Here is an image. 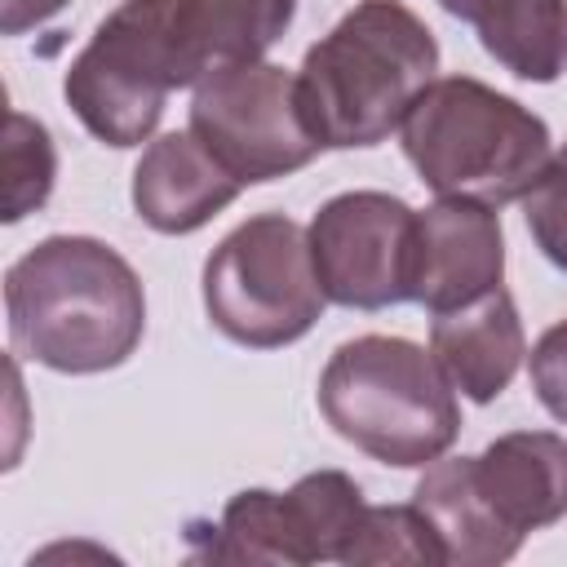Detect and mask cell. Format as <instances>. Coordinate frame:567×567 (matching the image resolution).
<instances>
[{"mask_svg": "<svg viewBox=\"0 0 567 567\" xmlns=\"http://www.w3.org/2000/svg\"><path fill=\"white\" fill-rule=\"evenodd\" d=\"M9 341L18 354L93 377L128 363L146 332L137 270L93 235H49L4 275Z\"/></svg>", "mask_w": 567, "mask_h": 567, "instance_id": "cell-1", "label": "cell"}, {"mask_svg": "<svg viewBox=\"0 0 567 567\" xmlns=\"http://www.w3.org/2000/svg\"><path fill=\"white\" fill-rule=\"evenodd\" d=\"M434 71L439 40L403 0H359L306 49L297 93L323 151H354L403 128Z\"/></svg>", "mask_w": 567, "mask_h": 567, "instance_id": "cell-2", "label": "cell"}, {"mask_svg": "<svg viewBox=\"0 0 567 567\" xmlns=\"http://www.w3.org/2000/svg\"><path fill=\"white\" fill-rule=\"evenodd\" d=\"M208 53L186 0H120L62 75L75 120L115 151L151 142L168 93L199 84Z\"/></svg>", "mask_w": 567, "mask_h": 567, "instance_id": "cell-3", "label": "cell"}, {"mask_svg": "<svg viewBox=\"0 0 567 567\" xmlns=\"http://www.w3.org/2000/svg\"><path fill=\"white\" fill-rule=\"evenodd\" d=\"M323 421L363 456L394 470H425L461 434L456 385L439 359L408 337L341 341L319 372Z\"/></svg>", "mask_w": 567, "mask_h": 567, "instance_id": "cell-4", "label": "cell"}, {"mask_svg": "<svg viewBox=\"0 0 567 567\" xmlns=\"http://www.w3.org/2000/svg\"><path fill=\"white\" fill-rule=\"evenodd\" d=\"M403 155L439 199L514 204L549 164V124L518 97L474 80L439 75L403 120Z\"/></svg>", "mask_w": 567, "mask_h": 567, "instance_id": "cell-5", "label": "cell"}, {"mask_svg": "<svg viewBox=\"0 0 567 567\" xmlns=\"http://www.w3.org/2000/svg\"><path fill=\"white\" fill-rule=\"evenodd\" d=\"M328 306L310 235L288 213H257L239 221L204 261L208 323L248 350H279L301 341Z\"/></svg>", "mask_w": 567, "mask_h": 567, "instance_id": "cell-6", "label": "cell"}, {"mask_svg": "<svg viewBox=\"0 0 567 567\" xmlns=\"http://www.w3.org/2000/svg\"><path fill=\"white\" fill-rule=\"evenodd\" d=\"M190 133L244 182L306 168L323 142L310 133L297 75L275 62H213L190 97Z\"/></svg>", "mask_w": 567, "mask_h": 567, "instance_id": "cell-7", "label": "cell"}, {"mask_svg": "<svg viewBox=\"0 0 567 567\" xmlns=\"http://www.w3.org/2000/svg\"><path fill=\"white\" fill-rule=\"evenodd\" d=\"M332 306L390 310L412 301L416 208L390 190H341L306 226Z\"/></svg>", "mask_w": 567, "mask_h": 567, "instance_id": "cell-8", "label": "cell"}, {"mask_svg": "<svg viewBox=\"0 0 567 567\" xmlns=\"http://www.w3.org/2000/svg\"><path fill=\"white\" fill-rule=\"evenodd\" d=\"M505 279V230L496 208L474 199H434L416 213L412 301L430 315L478 301Z\"/></svg>", "mask_w": 567, "mask_h": 567, "instance_id": "cell-9", "label": "cell"}, {"mask_svg": "<svg viewBox=\"0 0 567 567\" xmlns=\"http://www.w3.org/2000/svg\"><path fill=\"white\" fill-rule=\"evenodd\" d=\"M239 190L244 182L190 128L146 142L133 168V208L159 235H195L226 204H235Z\"/></svg>", "mask_w": 567, "mask_h": 567, "instance_id": "cell-10", "label": "cell"}, {"mask_svg": "<svg viewBox=\"0 0 567 567\" xmlns=\"http://www.w3.org/2000/svg\"><path fill=\"white\" fill-rule=\"evenodd\" d=\"M470 474L496 523L527 540V532L567 518V439L554 430H509L470 456Z\"/></svg>", "mask_w": 567, "mask_h": 567, "instance_id": "cell-11", "label": "cell"}, {"mask_svg": "<svg viewBox=\"0 0 567 567\" xmlns=\"http://www.w3.org/2000/svg\"><path fill=\"white\" fill-rule=\"evenodd\" d=\"M430 354L465 399L474 403L501 399L527 359V337H523V319L509 288L501 284L470 306L434 315Z\"/></svg>", "mask_w": 567, "mask_h": 567, "instance_id": "cell-12", "label": "cell"}, {"mask_svg": "<svg viewBox=\"0 0 567 567\" xmlns=\"http://www.w3.org/2000/svg\"><path fill=\"white\" fill-rule=\"evenodd\" d=\"M443 13L470 22L487 58L532 84L567 71V0H439Z\"/></svg>", "mask_w": 567, "mask_h": 567, "instance_id": "cell-13", "label": "cell"}, {"mask_svg": "<svg viewBox=\"0 0 567 567\" xmlns=\"http://www.w3.org/2000/svg\"><path fill=\"white\" fill-rule=\"evenodd\" d=\"M412 505L430 518L447 567H501L523 549V540L509 536L487 509V501L478 496L470 456L430 461L412 492Z\"/></svg>", "mask_w": 567, "mask_h": 567, "instance_id": "cell-14", "label": "cell"}, {"mask_svg": "<svg viewBox=\"0 0 567 567\" xmlns=\"http://www.w3.org/2000/svg\"><path fill=\"white\" fill-rule=\"evenodd\" d=\"M213 563H270V567H310L306 540L297 532L288 492L244 487L226 501L221 523L208 545Z\"/></svg>", "mask_w": 567, "mask_h": 567, "instance_id": "cell-15", "label": "cell"}, {"mask_svg": "<svg viewBox=\"0 0 567 567\" xmlns=\"http://www.w3.org/2000/svg\"><path fill=\"white\" fill-rule=\"evenodd\" d=\"M208 62H261L297 18V0H186Z\"/></svg>", "mask_w": 567, "mask_h": 567, "instance_id": "cell-16", "label": "cell"}, {"mask_svg": "<svg viewBox=\"0 0 567 567\" xmlns=\"http://www.w3.org/2000/svg\"><path fill=\"white\" fill-rule=\"evenodd\" d=\"M288 505H292V518H297L310 563H341L363 523V509H368L359 483L346 470L301 474L288 487Z\"/></svg>", "mask_w": 567, "mask_h": 567, "instance_id": "cell-17", "label": "cell"}, {"mask_svg": "<svg viewBox=\"0 0 567 567\" xmlns=\"http://www.w3.org/2000/svg\"><path fill=\"white\" fill-rule=\"evenodd\" d=\"M346 567H372V563H408V567H447L443 545L430 527V518L408 505H368L363 523L341 558Z\"/></svg>", "mask_w": 567, "mask_h": 567, "instance_id": "cell-18", "label": "cell"}, {"mask_svg": "<svg viewBox=\"0 0 567 567\" xmlns=\"http://www.w3.org/2000/svg\"><path fill=\"white\" fill-rule=\"evenodd\" d=\"M58 177V151L40 120L9 111L4 128V221H22L27 213L44 208Z\"/></svg>", "mask_w": 567, "mask_h": 567, "instance_id": "cell-19", "label": "cell"}, {"mask_svg": "<svg viewBox=\"0 0 567 567\" xmlns=\"http://www.w3.org/2000/svg\"><path fill=\"white\" fill-rule=\"evenodd\" d=\"M523 217L536 248L567 275V146L549 155V164L523 195Z\"/></svg>", "mask_w": 567, "mask_h": 567, "instance_id": "cell-20", "label": "cell"}, {"mask_svg": "<svg viewBox=\"0 0 567 567\" xmlns=\"http://www.w3.org/2000/svg\"><path fill=\"white\" fill-rule=\"evenodd\" d=\"M527 363H532V390H536L540 408L567 425V319H558L540 332Z\"/></svg>", "mask_w": 567, "mask_h": 567, "instance_id": "cell-21", "label": "cell"}, {"mask_svg": "<svg viewBox=\"0 0 567 567\" xmlns=\"http://www.w3.org/2000/svg\"><path fill=\"white\" fill-rule=\"evenodd\" d=\"M71 0H0V31L4 35H22L49 18H58Z\"/></svg>", "mask_w": 567, "mask_h": 567, "instance_id": "cell-22", "label": "cell"}]
</instances>
